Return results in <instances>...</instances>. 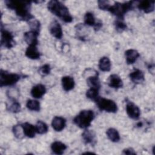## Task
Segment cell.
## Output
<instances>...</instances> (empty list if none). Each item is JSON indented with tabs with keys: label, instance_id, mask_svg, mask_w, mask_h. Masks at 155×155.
I'll list each match as a JSON object with an SVG mask.
<instances>
[{
	"label": "cell",
	"instance_id": "obj_1",
	"mask_svg": "<svg viewBox=\"0 0 155 155\" xmlns=\"http://www.w3.org/2000/svg\"><path fill=\"white\" fill-rule=\"evenodd\" d=\"M5 3L9 9L14 10L16 14L21 19L28 21L34 18L30 13L31 6L30 1H5Z\"/></svg>",
	"mask_w": 155,
	"mask_h": 155
},
{
	"label": "cell",
	"instance_id": "obj_2",
	"mask_svg": "<svg viewBox=\"0 0 155 155\" xmlns=\"http://www.w3.org/2000/svg\"><path fill=\"white\" fill-rule=\"evenodd\" d=\"M48 10L65 22L70 23L73 21V17L68 11V8L61 2L53 0L47 4Z\"/></svg>",
	"mask_w": 155,
	"mask_h": 155
},
{
	"label": "cell",
	"instance_id": "obj_3",
	"mask_svg": "<svg viewBox=\"0 0 155 155\" xmlns=\"http://www.w3.org/2000/svg\"><path fill=\"white\" fill-rule=\"evenodd\" d=\"M94 118V113L93 110H84L80 111L73 119V122L80 128L87 129L90 126Z\"/></svg>",
	"mask_w": 155,
	"mask_h": 155
},
{
	"label": "cell",
	"instance_id": "obj_4",
	"mask_svg": "<svg viewBox=\"0 0 155 155\" xmlns=\"http://www.w3.org/2000/svg\"><path fill=\"white\" fill-rule=\"evenodd\" d=\"M133 2H134L133 1L126 2L124 3L115 2L114 5L110 6L108 11L116 16L119 19L123 20L125 14L133 8Z\"/></svg>",
	"mask_w": 155,
	"mask_h": 155
},
{
	"label": "cell",
	"instance_id": "obj_5",
	"mask_svg": "<svg viewBox=\"0 0 155 155\" xmlns=\"http://www.w3.org/2000/svg\"><path fill=\"white\" fill-rule=\"evenodd\" d=\"M21 79V76L16 73H10L2 70L0 73V86H11L15 84Z\"/></svg>",
	"mask_w": 155,
	"mask_h": 155
},
{
	"label": "cell",
	"instance_id": "obj_6",
	"mask_svg": "<svg viewBox=\"0 0 155 155\" xmlns=\"http://www.w3.org/2000/svg\"><path fill=\"white\" fill-rule=\"evenodd\" d=\"M98 108L102 111L109 113H116L117 111V106L115 102L111 99L100 97L96 101Z\"/></svg>",
	"mask_w": 155,
	"mask_h": 155
},
{
	"label": "cell",
	"instance_id": "obj_7",
	"mask_svg": "<svg viewBox=\"0 0 155 155\" xmlns=\"http://www.w3.org/2000/svg\"><path fill=\"white\" fill-rule=\"evenodd\" d=\"M1 44L2 46L7 48H11L15 44V41L13 40V35L11 32L3 30L2 27H1Z\"/></svg>",
	"mask_w": 155,
	"mask_h": 155
},
{
	"label": "cell",
	"instance_id": "obj_8",
	"mask_svg": "<svg viewBox=\"0 0 155 155\" xmlns=\"http://www.w3.org/2000/svg\"><path fill=\"white\" fill-rule=\"evenodd\" d=\"M126 111L128 116L133 119H138L140 115L139 108L132 102H128L126 105Z\"/></svg>",
	"mask_w": 155,
	"mask_h": 155
},
{
	"label": "cell",
	"instance_id": "obj_9",
	"mask_svg": "<svg viewBox=\"0 0 155 155\" xmlns=\"http://www.w3.org/2000/svg\"><path fill=\"white\" fill-rule=\"evenodd\" d=\"M84 23L85 24L94 27L95 30H98L102 25V24L100 21H96V18L94 15L91 12H87L84 16Z\"/></svg>",
	"mask_w": 155,
	"mask_h": 155
},
{
	"label": "cell",
	"instance_id": "obj_10",
	"mask_svg": "<svg viewBox=\"0 0 155 155\" xmlns=\"http://www.w3.org/2000/svg\"><path fill=\"white\" fill-rule=\"evenodd\" d=\"M50 32L53 36L57 39H61L62 37V27L56 20H54L50 24Z\"/></svg>",
	"mask_w": 155,
	"mask_h": 155
},
{
	"label": "cell",
	"instance_id": "obj_11",
	"mask_svg": "<svg viewBox=\"0 0 155 155\" xmlns=\"http://www.w3.org/2000/svg\"><path fill=\"white\" fill-rule=\"evenodd\" d=\"M137 8L145 13H151L154 9V1L148 0L140 1L137 4Z\"/></svg>",
	"mask_w": 155,
	"mask_h": 155
},
{
	"label": "cell",
	"instance_id": "obj_12",
	"mask_svg": "<svg viewBox=\"0 0 155 155\" xmlns=\"http://www.w3.org/2000/svg\"><path fill=\"white\" fill-rule=\"evenodd\" d=\"M38 35H39L38 33L33 31H27L24 35V40L29 46H31V45L36 46L38 43Z\"/></svg>",
	"mask_w": 155,
	"mask_h": 155
},
{
	"label": "cell",
	"instance_id": "obj_13",
	"mask_svg": "<svg viewBox=\"0 0 155 155\" xmlns=\"http://www.w3.org/2000/svg\"><path fill=\"white\" fill-rule=\"evenodd\" d=\"M130 78L131 81L136 84H140L145 81L144 73L139 69H135L133 71L130 73Z\"/></svg>",
	"mask_w": 155,
	"mask_h": 155
},
{
	"label": "cell",
	"instance_id": "obj_14",
	"mask_svg": "<svg viewBox=\"0 0 155 155\" xmlns=\"http://www.w3.org/2000/svg\"><path fill=\"white\" fill-rule=\"evenodd\" d=\"M66 125V120L60 116H55L51 122L53 128L56 131H61L65 128Z\"/></svg>",
	"mask_w": 155,
	"mask_h": 155
},
{
	"label": "cell",
	"instance_id": "obj_15",
	"mask_svg": "<svg viewBox=\"0 0 155 155\" xmlns=\"http://www.w3.org/2000/svg\"><path fill=\"white\" fill-rule=\"evenodd\" d=\"M108 85L113 88L118 89L123 87V82L121 78L116 74H113L109 76Z\"/></svg>",
	"mask_w": 155,
	"mask_h": 155
},
{
	"label": "cell",
	"instance_id": "obj_16",
	"mask_svg": "<svg viewBox=\"0 0 155 155\" xmlns=\"http://www.w3.org/2000/svg\"><path fill=\"white\" fill-rule=\"evenodd\" d=\"M87 85L90 88L99 90L101 87V84L99 78L98 72L96 71L93 76H90L88 78H87Z\"/></svg>",
	"mask_w": 155,
	"mask_h": 155
},
{
	"label": "cell",
	"instance_id": "obj_17",
	"mask_svg": "<svg viewBox=\"0 0 155 155\" xmlns=\"http://www.w3.org/2000/svg\"><path fill=\"white\" fill-rule=\"evenodd\" d=\"M46 93V88L42 84H38L31 88V94L34 98L39 99L42 97Z\"/></svg>",
	"mask_w": 155,
	"mask_h": 155
},
{
	"label": "cell",
	"instance_id": "obj_18",
	"mask_svg": "<svg viewBox=\"0 0 155 155\" xmlns=\"http://www.w3.org/2000/svg\"><path fill=\"white\" fill-rule=\"evenodd\" d=\"M84 142L86 144H94L96 142V134L93 130H85L82 134Z\"/></svg>",
	"mask_w": 155,
	"mask_h": 155
},
{
	"label": "cell",
	"instance_id": "obj_19",
	"mask_svg": "<svg viewBox=\"0 0 155 155\" xmlns=\"http://www.w3.org/2000/svg\"><path fill=\"white\" fill-rule=\"evenodd\" d=\"M125 55L126 58V62L129 65L134 63L140 56L139 52L134 49L127 50L125 52Z\"/></svg>",
	"mask_w": 155,
	"mask_h": 155
},
{
	"label": "cell",
	"instance_id": "obj_20",
	"mask_svg": "<svg viewBox=\"0 0 155 155\" xmlns=\"http://www.w3.org/2000/svg\"><path fill=\"white\" fill-rule=\"evenodd\" d=\"M61 82H62V88L66 91H70L72 89H73V88L74 87V85H75L74 81V79L71 76H66L62 77L61 79Z\"/></svg>",
	"mask_w": 155,
	"mask_h": 155
},
{
	"label": "cell",
	"instance_id": "obj_21",
	"mask_svg": "<svg viewBox=\"0 0 155 155\" xmlns=\"http://www.w3.org/2000/svg\"><path fill=\"white\" fill-rule=\"evenodd\" d=\"M22 126L25 136L29 138H33L35 137L36 133L35 126H33L28 122H25L22 124Z\"/></svg>",
	"mask_w": 155,
	"mask_h": 155
},
{
	"label": "cell",
	"instance_id": "obj_22",
	"mask_svg": "<svg viewBox=\"0 0 155 155\" xmlns=\"http://www.w3.org/2000/svg\"><path fill=\"white\" fill-rule=\"evenodd\" d=\"M51 149L54 154H62L67 149V146L61 142L55 141L51 143Z\"/></svg>",
	"mask_w": 155,
	"mask_h": 155
},
{
	"label": "cell",
	"instance_id": "obj_23",
	"mask_svg": "<svg viewBox=\"0 0 155 155\" xmlns=\"http://www.w3.org/2000/svg\"><path fill=\"white\" fill-rule=\"evenodd\" d=\"M25 56L31 59H39L41 54L38 50L36 46L31 45L27 47L25 51Z\"/></svg>",
	"mask_w": 155,
	"mask_h": 155
},
{
	"label": "cell",
	"instance_id": "obj_24",
	"mask_svg": "<svg viewBox=\"0 0 155 155\" xmlns=\"http://www.w3.org/2000/svg\"><path fill=\"white\" fill-rule=\"evenodd\" d=\"M111 61L108 57L101 58L99 62V68L102 71H109L111 70Z\"/></svg>",
	"mask_w": 155,
	"mask_h": 155
},
{
	"label": "cell",
	"instance_id": "obj_25",
	"mask_svg": "<svg viewBox=\"0 0 155 155\" xmlns=\"http://www.w3.org/2000/svg\"><path fill=\"white\" fill-rule=\"evenodd\" d=\"M108 138L113 142H117L120 140V135L117 130L113 128H110L106 132Z\"/></svg>",
	"mask_w": 155,
	"mask_h": 155
},
{
	"label": "cell",
	"instance_id": "obj_26",
	"mask_svg": "<svg viewBox=\"0 0 155 155\" xmlns=\"http://www.w3.org/2000/svg\"><path fill=\"white\" fill-rule=\"evenodd\" d=\"M7 110L12 113H16L21 111V107L20 104L15 100V99H12L11 102L9 105H7Z\"/></svg>",
	"mask_w": 155,
	"mask_h": 155
},
{
	"label": "cell",
	"instance_id": "obj_27",
	"mask_svg": "<svg viewBox=\"0 0 155 155\" xmlns=\"http://www.w3.org/2000/svg\"><path fill=\"white\" fill-rule=\"evenodd\" d=\"M26 106L27 108L31 111H39L41 109L40 103L36 100H33V99L28 100L26 104Z\"/></svg>",
	"mask_w": 155,
	"mask_h": 155
},
{
	"label": "cell",
	"instance_id": "obj_28",
	"mask_svg": "<svg viewBox=\"0 0 155 155\" xmlns=\"http://www.w3.org/2000/svg\"><path fill=\"white\" fill-rule=\"evenodd\" d=\"M13 132L15 136L18 139H22L25 136L22 124H17L14 125L13 127Z\"/></svg>",
	"mask_w": 155,
	"mask_h": 155
},
{
	"label": "cell",
	"instance_id": "obj_29",
	"mask_svg": "<svg viewBox=\"0 0 155 155\" xmlns=\"http://www.w3.org/2000/svg\"><path fill=\"white\" fill-rule=\"evenodd\" d=\"M35 128H36V133L40 134H45L48 131V126L47 125L41 121V120H38L35 125Z\"/></svg>",
	"mask_w": 155,
	"mask_h": 155
},
{
	"label": "cell",
	"instance_id": "obj_30",
	"mask_svg": "<svg viewBox=\"0 0 155 155\" xmlns=\"http://www.w3.org/2000/svg\"><path fill=\"white\" fill-rule=\"evenodd\" d=\"M86 96L87 98L96 102L99 98V90L90 88L86 92Z\"/></svg>",
	"mask_w": 155,
	"mask_h": 155
},
{
	"label": "cell",
	"instance_id": "obj_31",
	"mask_svg": "<svg viewBox=\"0 0 155 155\" xmlns=\"http://www.w3.org/2000/svg\"><path fill=\"white\" fill-rule=\"evenodd\" d=\"M28 22L29 23V26L31 29V31H35L39 34V30H40V27H41V24H40L39 21L33 18L31 19L30 21H28Z\"/></svg>",
	"mask_w": 155,
	"mask_h": 155
},
{
	"label": "cell",
	"instance_id": "obj_32",
	"mask_svg": "<svg viewBox=\"0 0 155 155\" xmlns=\"http://www.w3.org/2000/svg\"><path fill=\"white\" fill-rule=\"evenodd\" d=\"M50 71H51V68L50 65L48 64L43 65L38 70V72L39 74H41L42 76H45L49 74L50 73Z\"/></svg>",
	"mask_w": 155,
	"mask_h": 155
},
{
	"label": "cell",
	"instance_id": "obj_33",
	"mask_svg": "<svg viewBox=\"0 0 155 155\" xmlns=\"http://www.w3.org/2000/svg\"><path fill=\"white\" fill-rule=\"evenodd\" d=\"M116 29L119 32H122L127 28V25L122 21V19H117L114 22Z\"/></svg>",
	"mask_w": 155,
	"mask_h": 155
},
{
	"label": "cell",
	"instance_id": "obj_34",
	"mask_svg": "<svg viewBox=\"0 0 155 155\" xmlns=\"http://www.w3.org/2000/svg\"><path fill=\"white\" fill-rule=\"evenodd\" d=\"M98 7L101 10H108L111 5L108 1H98Z\"/></svg>",
	"mask_w": 155,
	"mask_h": 155
},
{
	"label": "cell",
	"instance_id": "obj_35",
	"mask_svg": "<svg viewBox=\"0 0 155 155\" xmlns=\"http://www.w3.org/2000/svg\"><path fill=\"white\" fill-rule=\"evenodd\" d=\"M123 154H136V152L132 148H125L123 150Z\"/></svg>",
	"mask_w": 155,
	"mask_h": 155
}]
</instances>
